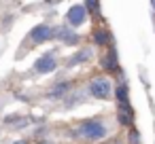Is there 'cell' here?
Segmentation results:
<instances>
[{"label":"cell","mask_w":155,"mask_h":144,"mask_svg":"<svg viewBox=\"0 0 155 144\" xmlns=\"http://www.w3.org/2000/svg\"><path fill=\"white\" fill-rule=\"evenodd\" d=\"M106 133H108L106 125H104L102 121H98V119L83 121V123L79 125V129H77V136H81V138H85V140H91V142L102 140Z\"/></svg>","instance_id":"6da1fadb"},{"label":"cell","mask_w":155,"mask_h":144,"mask_svg":"<svg viewBox=\"0 0 155 144\" xmlns=\"http://www.w3.org/2000/svg\"><path fill=\"white\" fill-rule=\"evenodd\" d=\"M89 93L98 100H106L110 95V81L104 78V76H98L89 83Z\"/></svg>","instance_id":"7a4b0ae2"},{"label":"cell","mask_w":155,"mask_h":144,"mask_svg":"<svg viewBox=\"0 0 155 144\" xmlns=\"http://www.w3.org/2000/svg\"><path fill=\"white\" fill-rule=\"evenodd\" d=\"M85 17H87V11H85V7H83V5H74V7H70V11L66 13L68 24H70V26H74V28H79V26L85 21Z\"/></svg>","instance_id":"3957f363"},{"label":"cell","mask_w":155,"mask_h":144,"mask_svg":"<svg viewBox=\"0 0 155 144\" xmlns=\"http://www.w3.org/2000/svg\"><path fill=\"white\" fill-rule=\"evenodd\" d=\"M55 66H58V62H55L53 53H47V55H43V57H38V59H36L34 70H36L38 74H47V72H53V70H55Z\"/></svg>","instance_id":"277c9868"},{"label":"cell","mask_w":155,"mask_h":144,"mask_svg":"<svg viewBox=\"0 0 155 144\" xmlns=\"http://www.w3.org/2000/svg\"><path fill=\"white\" fill-rule=\"evenodd\" d=\"M49 38H53V28H49V26H45V24L32 28V32H30V40H32V43H45V40H49Z\"/></svg>","instance_id":"5b68a950"},{"label":"cell","mask_w":155,"mask_h":144,"mask_svg":"<svg viewBox=\"0 0 155 144\" xmlns=\"http://www.w3.org/2000/svg\"><path fill=\"white\" fill-rule=\"evenodd\" d=\"M91 55H94L91 49H81V51H77V53L68 59V68H74V66H79V64H83V62H89Z\"/></svg>","instance_id":"8992f818"},{"label":"cell","mask_w":155,"mask_h":144,"mask_svg":"<svg viewBox=\"0 0 155 144\" xmlns=\"http://www.w3.org/2000/svg\"><path fill=\"white\" fill-rule=\"evenodd\" d=\"M104 70H108V72H115V70H119L117 51H115V49H110V51H108V55L104 57Z\"/></svg>","instance_id":"52a82bcc"},{"label":"cell","mask_w":155,"mask_h":144,"mask_svg":"<svg viewBox=\"0 0 155 144\" xmlns=\"http://www.w3.org/2000/svg\"><path fill=\"white\" fill-rule=\"evenodd\" d=\"M117 114H119V123H121V125H132V110H130V108H125L123 104H119Z\"/></svg>","instance_id":"ba28073f"},{"label":"cell","mask_w":155,"mask_h":144,"mask_svg":"<svg viewBox=\"0 0 155 144\" xmlns=\"http://www.w3.org/2000/svg\"><path fill=\"white\" fill-rule=\"evenodd\" d=\"M68 87H70L68 83H60V85H55V87L49 91V98H62V95L68 91Z\"/></svg>","instance_id":"9c48e42d"},{"label":"cell","mask_w":155,"mask_h":144,"mask_svg":"<svg viewBox=\"0 0 155 144\" xmlns=\"http://www.w3.org/2000/svg\"><path fill=\"white\" fill-rule=\"evenodd\" d=\"M94 40H96L98 45H106V43H108V32H106V30H98V32H94Z\"/></svg>","instance_id":"30bf717a"},{"label":"cell","mask_w":155,"mask_h":144,"mask_svg":"<svg viewBox=\"0 0 155 144\" xmlns=\"http://www.w3.org/2000/svg\"><path fill=\"white\" fill-rule=\"evenodd\" d=\"M117 98H119V104H127V89L123 85L117 89Z\"/></svg>","instance_id":"8fae6325"},{"label":"cell","mask_w":155,"mask_h":144,"mask_svg":"<svg viewBox=\"0 0 155 144\" xmlns=\"http://www.w3.org/2000/svg\"><path fill=\"white\" fill-rule=\"evenodd\" d=\"M138 140H140V138H138V131L132 129V131H130V142H132V144H138Z\"/></svg>","instance_id":"7c38bea8"}]
</instances>
